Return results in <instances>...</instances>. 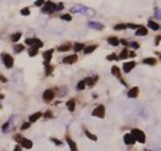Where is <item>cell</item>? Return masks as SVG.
<instances>
[{"label":"cell","mask_w":161,"mask_h":151,"mask_svg":"<svg viewBox=\"0 0 161 151\" xmlns=\"http://www.w3.org/2000/svg\"><path fill=\"white\" fill-rule=\"evenodd\" d=\"M42 116V113H40V112H37V113H35V114H32V115H30V124H31V123H35L36 120H38L40 118H41Z\"/></svg>","instance_id":"5bb4252c"},{"label":"cell","mask_w":161,"mask_h":151,"mask_svg":"<svg viewBox=\"0 0 161 151\" xmlns=\"http://www.w3.org/2000/svg\"><path fill=\"white\" fill-rule=\"evenodd\" d=\"M135 66H136V63L134 62V61H131V62H125V63L123 64V71H124L125 73H129Z\"/></svg>","instance_id":"8992f818"},{"label":"cell","mask_w":161,"mask_h":151,"mask_svg":"<svg viewBox=\"0 0 161 151\" xmlns=\"http://www.w3.org/2000/svg\"><path fill=\"white\" fill-rule=\"evenodd\" d=\"M44 11H46V12H48V14H52L53 11H56V4L52 3V1H47V3L45 4Z\"/></svg>","instance_id":"277c9868"},{"label":"cell","mask_w":161,"mask_h":151,"mask_svg":"<svg viewBox=\"0 0 161 151\" xmlns=\"http://www.w3.org/2000/svg\"><path fill=\"white\" fill-rule=\"evenodd\" d=\"M97 80H98V76H93V77L86 78V79H84V83H86L87 86H89V87H93Z\"/></svg>","instance_id":"ba28073f"},{"label":"cell","mask_w":161,"mask_h":151,"mask_svg":"<svg viewBox=\"0 0 161 151\" xmlns=\"http://www.w3.org/2000/svg\"><path fill=\"white\" fill-rule=\"evenodd\" d=\"M126 57H128V50H123L122 52H120L118 60H124V58H126Z\"/></svg>","instance_id":"d4e9b609"},{"label":"cell","mask_w":161,"mask_h":151,"mask_svg":"<svg viewBox=\"0 0 161 151\" xmlns=\"http://www.w3.org/2000/svg\"><path fill=\"white\" fill-rule=\"evenodd\" d=\"M44 116H45V118H52V113L48 110V112H46V113H45V115H44Z\"/></svg>","instance_id":"60d3db41"},{"label":"cell","mask_w":161,"mask_h":151,"mask_svg":"<svg viewBox=\"0 0 161 151\" xmlns=\"http://www.w3.org/2000/svg\"><path fill=\"white\" fill-rule=\"evenodd\" d=\"M0 79H1V77H0Z\"/></svg>","instance_id":"681fc988"},{"label":"cell","mask_w":161,"mask_h":151,"mask_svg":"<svg viewBox=\"0 0 161 151\" xmlns=\"http://www.w3.org/2000/svg\"><path fill=\"white\" fill-rule=\"evenodd\" d=\"M21 15H24V16H29L30 15V10L27 9V8H24V9H21Z\"/></svg>","instance_id":"4dcf8cb0"},{"label":"cell","mask_w":161,"mask_h":151,"mask_svg":"<svg viewBox=\"0 0 161 151\" xmlns=\"http://www.w3.org/2000/svg\"><path fill=\"white\" fill-rule=\"evenodd\" d=\"M145 64H149V66H155L156 64V60L152 58V57H147V58H144L143 61Z\"/></svg>","instance_id":"ac0fdd59"},{"label":"cell","mask_w":161,"mask_h":151,"mask_svg":"<svg viewBox=\"0 0 161 151\" xmlns=\"http://www.w3.org/2000/svg\"><path fill=\"white\" fill-rule=\"evenodd\" d=\"M107 58H108V61H116V60H118V57H116V54H115V53L109 54V56L107 57Z\"/></svg>","instance_id":"e575fe53"},{"label":"cell","mask_w":161,"mask_h":151,"mask_svg":"<svg viewBox=\"0 0 161 151\" xmlns=\"http://www.w3.org/2000/svg\"><path fill=\"white\" fill-rule=\"evenodd\" d=\"M67 142H68V145L71 147V151H77V145L71 138H67Z\"/></svg>","instance_id":"d6986e66"},{"label":"cell","mask_w":161,"mask_h":151,"mask_svg":"<svg viewBox=\"0 0 161 151\" xmlns=\"http://www.w3.org/2000/svg\"><path fill=\"white\" fill-rule=\"evenodd\" d=\"M73 48H74V51H76V52H78V51H82V50L84 48V45H83V44H80V42H76Z\"/></svg>","instance_id":"603a6c76"},{"label":"cell","mask_w":161,"mask_h":151,"mask_svg":"<svg viewBox=\"0 0 161 151\" xmlns=\"http://www.w3.org/2000/svg\"><path fill=\"white\" fill-rule=\"evenodd\" d=\"M66 105H67V108H68L70 112H74V109H76V102L73 99H70L68 102L66 103Z\"/></svg>","instance_id":"4fadbf2b"},{"label":"cell","mask_w":161,"mask_h":151,"mask_svg":"<svg viewBox=\"0 0 161 151\" xmlns=\"http://www.w3.org/2000/svg\"><path fill=\"white\" fill-rule=\"evenodd\" d=\"M108 44H110L112 46H118L119 45V40L116 37H109L108 38Z\"/></svg>","instance_id":"44dd1931"},{"label":"cell","mask_w":161,"mask_h":151,"mask_svg":"<svg viewBox=\"0 0 161 151\" xmlns=\"http://www.w3.org/2000/svg\"><path fill=\"white\" fill-rule=\"evenodd\" d=\"M20 37H21V34L20 32H18V34H14L11 36V41H14V42H16L18 40H20Z\"/></svg>","instance_id":"f1b7e54d"},{"label":"cell","mask_w":161,"mask_h":151,"mask_svg":"<svg viewBox=\"0 0 161 151\" xmlns=\"http://www.w3.org/2000/svg\"><path fill=\"white\" fill-rule=\"evenodd\" d=\"M124 141H125L126 145H133V144H135V139L133 138L131 134H125V135H124Z\"/></svg>","instance_id":"30bf717a"},{"label":"cell","mask_w":161,"mask_h":151,"mask_svg":"<svg viewBox=\"0 0 161 151\" xmlns=\"http://www.w3.org/2000/svg\"><path fill=\"white\" fill-rule=\"evenodd\" d=\"M14 151H21V147H20L19 145H16V147L14 149Z\"/></svg>","instance_id":"bcb514c9"},{"label":"cell","mask_w":161,"mask_h":151,"mask_svg":"<svg viewBox=\"0 0 161 151\" xmlns=\"http://www.w3.org/2000/svg\"><path fill=\"white\" fill-rule=\"evenodd\" d=\"M14 51H15V52H21V51H24V46H22V45H16V46L14 47Z\"/></svg>","instance_id":"d590c367"},{"label":"cell","mask_w":161,"mask_h":151,"mask_svg":"<svg viewBox=\"0 0 161 151\" xmlns=\"http://www.w3.org/2000/svg\"><path fill=\"white\" fill-rule=\"evenodd\" d=\"M131 135H133V138L135 139V141H139V142H141V144H144L145 140H146L144 131H141L140 129H133V130H131Z\"/></svg>","instance_id":"6da1fadb"},{"label":"cell","mask_w":161,"mask_h":151,"mask_svg":"<svg viewBox=\"0 0 161 151\" xmlns=\"http://www.w3.org/2000/svg\"><path fill=\"white\" fill-rule=\"evenodd\" d=\"M52 53H53V50H48L46 52H44V58H45V64H48V62L51 61L52 58Z\"/></svg>","instance_id":"7c38bea8"},{"label":"cell","mask_w":161,"mask_h":151,"mask_svg":"<svg viewBox=\"0 0 161 151\" xmlns=\"http://www.w3.org/2000/svg\"><path fill=\"white\" fill-rule=\"evenodd\" d=\"M147 26H149V27H150V29H151V30H155V31L160 29V25H159L157 22H155V21H152V20H150L149 22H147Z\"/></svg>","instance_id":"2e32d148"},{"label":"cell","mask_w":161,"mask_h":151,"mask_svg":"<svg viewBox=\"0 0 161 151\" xmlns=\"http://www.w3.org/2000/svg\"><path fill=\"white\" fill-rule=\"evenodd\" d=\"M3 61L6 68H11L14 66V58H12L10 54H3Z\"/></svg>","instance_id":"7a4b0ae2"},{"label":"cell","mask_w":161,"mask_h":151,"mask_svg":"<svg viewBox=\"0 0 161 151\" xmlns=\"http://www.w3.org/2000/svg\"><path fill=\"white\" fill-rule=\"evenodd\" d=\"M44 4H45L44 1H36V3H35V5H37V6H41V5H44Z\"/></svg>","instance_id":"f6af8a7d"},{"label":"cell","mask_w":161,"mask_h":151,"mask_svg":"<svg viewBox=\"0 0 161 151\" xmlns=\"http://www.w3.org/2000/svg\"><path fill=\"white\" fill-rule=\"evenodd\" d=\"M19 144H20L22 147H25V149H31V147H32V141L29 140V139H25V138H22V139L20 140Z\"/></svg>","instance_id":"52a82bcc"},{"label":"cell","mask_w":161,"mask_h":151,"mask_svg":"<svg viewBox=\"0 0 161 151\" xmlns=\"http://www.w3.org/2000/svg\"><path fill=\"white\" fill-rule=\"evenodd\" d=\"M62 9H63V4L62 3H60L58 5H56V11L57 10H62Z\"/></svg>","instance_id":"ab89813d"},{"label":"cell","mask_w":161,"mask_h":151,"mask_svg":"<svg viewBox=\"0 0 161 151\" xmlns=\"http://www.w3.org/2000/svg\"><path fill=\"white\" fill-rule=\"evenodd\" d=\"M145 35H147V30H146V27L140 26L139 29L136 30V36H145Z\"/></svg>","instance_id":"e0dca14e"},{"label":"cell","mask_w":161,"mask_h":151,"mask_svg":"<svg viewBox=\"0 0 161 151\" xmlns=\"http://www.w3.org/2000/svg\"><path fill=\"white\" fill-rule=\"evenodd\" d=\"M30 128V123H24L21 125V130H25V129H29Z\"/></svg>","instance_id":"8d00e7d4"},{"label":"cell","mask_w":161,"mask_h":151,"mask_svg":"<svg viewBox=\"0 0 161 151\" xmlns=\"http://www.w3.org/2000/svg\"><path fill=\"white\" fill-rule=\"evenodd\" d=\"M97 48V45H90V46H84V48H83V52L86 53V54H88V53H92L93 51H94Z\"/></svg>","instance_id":"9a60e30c"},{"label":"cell","mask_w":161,"mask_h":151,"mask_svg":"<svg viewBox=\"0 0 161 151\" xmlns=\"http://www.w3.org/2000/svg\"><path fill=\"white\" fill-rule=\"evenodd\" d=\"M138 94H139V88H138V87H134V88H131V89L128 92V97H129V98H136Z\"/></svg>","instance_id":"8fae6325"},{"label":"cell","mask_w":161,"mask_h":151,"mask_svg":"<svg viewBox=\"0 0 161 151\" xmlns=\"http://www.w3.org/2000/svg\"><path fill=\"white\" fill-rule=\"evenodd\" d=\"M22 138H21V135H19V134H16V136H15V140L18 141V142H20V140H21Z\"/></svg>","instance_id":"ee69618b"},{"label":"cell","mask_w":161,"mask_h":151,"mask_svg":"<svg viewBox=\"0 0 161 151\" xmlns=\"http://www.w3.org/2000/svg\"><path fill=\"white\" fill-rule=\"evenodd\" d=\"M8 128H9V123H5V124L3 125V131L5 133V130H8Z\"/></svg>","instance_id":"7bdbcfd3"},{"label":"cell","mask_w":161,"mask_h":151,"mask_svg":"<svg viewBox=\"0 0 161 151\" xmlns=\"http://www.w3.org/2000/svg\"><path fill=\"white\" fill-rule=\"evenodd\" d=\"M52 71H53V66H51V64H46V76H50Z\"/></svg>","instance_id":"f546056e"},{"label":"cell","mask_w":161,"mask_h":151,"mask_svg":"<svg viewBox=\"0 0 161 151\" xmlns=\"http://www.w3.org/2000/svg\"><path fill=\"white\" fill-rule=\"evenodd\" d=\"M51 140H52L53 142H55V144H57V145H62V142H61L60 140H57V139H55V138H52Z\"/></svg>","instance_id":"b9f144b4"},{"label":"cell","mask_w":161,"mask_h":151,"mask_svg":"<svg viewBox=\"0 0 161 151\" xmlns=\"http://www.w3.org/2000/svg\"><path fill=\"white\" fill-rule=\"evenodd\" d=\"M130 47L136 50V48H139V44H138V42H131V44H130Z\"/></svg>","instance_id":"f35d334b"},{"label":"cell","mask_w":161,"mask_h":151,"mask_svg":"<svg viewBox=\"0 0 161 151\" xmlns=\"http://www.w3.org/2000/svg\"><path fill=\"white\" fill-rule=\"evenodd\" d=\"M112 73H113L114 76H116V77H120V70H119L116 66H113V67H112Z\"/></svg>","instance_id":"cb8c5ba5"},{"label":"cell","mask_w":161,"mask_h":151,"mask_svg":"<svg viewBox=\"0 0 161 151\" xmlns=\"http://www.w3.org/2000/svg\"><path fill=\"white\" fill-rule=\"evenodd\" d=\"M71 47L68 46V45H63V46H61V47H58L57 48V51H60V52H66V51H68Z\"/></svg>","instance_id":"83f0119b"},{"label":"cell","mask_w":161,"mask_h":151,"mask_svg":"<svg viewBox=\"0 0 161 151\" xmlns=\"http://www.w3.org/2000/svg\"><path fill=\"white\" fill-rule=\"evenodd\" d=\"M86 135H87V138H89L90 140H93V141H97V136H96V135H93L90 131L86 130Z\"/></svg>","instance_id":"484cf974"},{"label":"cell","mask_w":161,"mask_h":151,"mask_svg":"<svg viewBox=\"0 0 161 151\" xmlns=\"http://www.w3.org/2000/svg\"><path fill=\"white\" fill-rule=\"evenodd\" d=\"M104 112H105V109H104V105H98L94 110H93V115L94 116H98V118H104Z\"/></svg>","instance_id":"3957f363"},{"label":"cell","mask_w":161,"mask_h":151,"mask_svg":"<svg viewBox=\"0 0 161 151\" xmlns=\"http://www.w3.org/2000/svg\"><path fill=\"white\" fill-rule=\"evenodd\" d=\"M53 97H55V92L52 89H47L44 92V100L45 102H51L53 99Z\"/></svg>","instance_id":"5b68a950"},{"label":"cell","mask_w":161,"mask_h":151,"mask_svg":"<svg viewBox=\"0 0 161 151\" xmlns=\"http://www.w3.org/2000/svg\"><path fill=\"white\" fill-rule=\"evenodd\" d=\"M125 27H126L125 24H118V25L114 26V30H116V31H119V30H125Z\"/></svg>","instance_id":"4316f807"},{"label":"cell","mask_w":161,"mask_h":151,"mask_svg":"<svg viewBox=\"0 0 161 151\" xmlns=\"http://www.w3.org/2000/svg\"><path fill=\"white\" fill-rule=\"evenodd\" d=\"M119 42H122V44H123V45H125V46L128 45V42H126V41H125V40H122V41H119Z\"/></svg>","instance_id":"7dc6e473"},{"label":"cell","mask_w":161,"mask_h":151,"mask_svg":"<svg viewBox=\"0 0 161 151\" xmlns=\"http://www.w3.org/2000/svg\"><path fill=\"white\" fill-rule=\"evenodd\" d=\"M25 44H26V45H30V46H34V44H35V38H26Z\"/></svg>","instance_id":"836d02e7"},{"label":"cell","mask_w":161,"mask_h":151,"mask_svg":"<svg viewBox=\"0 0 161 151\" xmlns=\"http://www.w3.org/2000/svg\"><path fill=\"white\" fill-rule=\"evenodd\" d=\"M37 52H38V48L35 47V46H32V47L29 50V56L34 57V56H36V54H37Z\"/></svg>","instance_id":"7402d4cb"},{"label":"cell","mask_w":161,"mask_h":151,"mask_svg":"<svg viewBox=\"0 0 161 151\" xmlns=\"http://www.w3.org/2000/svg\"><path fill=\"white\" fill-rule=\"evenodd\" d=\"M61 19H62V20H66V21H71V20H72V16L70 15V14H64V15L61 16Z\"/></svg>","instance_id":"d6a6232c"},{"label":"cell","mask_w":161,"mask_h":151,"mask_svg":"<svg viewBox=\"0 0 161 151\" xmlns=\"http://www.w3.org/2000/svg\"><path fill=\"white\" fill-rule=\"evenodd\" d=\"M88 25H89V27H92V29H98V30L103 29V25L99 24V22H89Z\"/></svg>","instance_id":"ffe728a7"},{"label":"cell","mask_w":161,"mask_h":151,"mask_svg":"<svg viewBox=\"0 0 161 151\" xmlns=\"http://www.w3.org/2000/svg\"><path fill=\"white\" fill-rule=\"evenodd\" d=\"M126 27H130V29H136L138 30L140 26L139 25H134V24H129V25H126Z\"/></svg>","instance_id":"74e56055"},{"label":"cell","mask_w":161,"mask_h":151,"mask_svg":"<svg viewBox=\"0 0 161 151\" xmlns=\"http://www.w3.org/2000/svg\"><path fill=\"white\" fill-rule=\"evenodd\" d=\"M77 61V56L76 54H71V56H66L63 58V63H67V64H72Z\"/></svg>","instance_id":"9c48e42d"},{"label":"cell","mask_w":161,"mask_h":151,"mask_svg":"<svg viewBox=\"0 0 161 151\" xmlns=\"http://www.w3.org/2000/svg\"><path fill=\"white\" fill-rule=\"evenodd\" d=\"M84 87H86L84 80H79V82H78V86H77V88H78L79 90H82V89H84Z\"/></svg>","instance_id":"1f68e13d"},{"label":"cell","mask_w":161,"mask_h":151,"mask_svg":"<svg viewBox=\"0 0 161 151\" xmlns=\"http://www.w3.org/2000/svg\"><path fill=\"white\" fill-rule=\"evenodd\" d=\"M160 42V36H157V38H156V44H159Z\"/></svg>","instance_id":"c3c4849f"}]
</instances>
